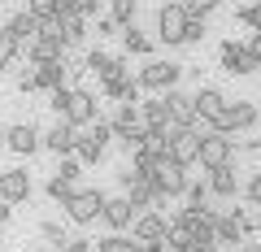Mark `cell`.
Returning <instances> with one entry per match:
<instances>
[{
	"mask_svg": "<svg viewBox=\"0 0 261 252\" xmlns=\"http://www.w3.org/2000/svg\"><path fill=\"white\" fill-rule=\"evenodd\" d=\"M187 74V66H178V61H166V57H148L144 61V70L135 74V83L144 87V92L152 96H166L170 87H178V78Z\"/></svg>",
	"mask_w": 261,
	"mask_h": 252,
	"instance_id": "cell-1",
	"label": "cell"
},
{
	"mask_svg": "<svg viewBox=\"0 0 261 252\" xmlns=\"http://www.w3.org/2000/svg\"><path fill=\"white\" fill-rule=\"evenodd\" d=\"M100 92L109 96V100H118V104H140V92H144V87L135 83V74H130V61H126V57H113L109 74L100 78Z\"/></svg>",
	"mask_w": 261,
	"mask_h": 252,
	"instance_id": "cell-2",
	"label": "cell"
},
{
	"mask_svg": "<svg viewBox=\"0 0 261 252\" xmlns=\"http://www.w3.org/2000/svg\"><path fill=\"white\" fill-rule=\"evenodd\" d=\"M61 209H65V222L92 226V222H100V213H105V191H100V187H79Z\"/></svg>",
	"mask_w": 261,
	"mask_h": 252,
	"instance_id": "cell-3",
	"label": "cell"
},
{
	"mask_svg": "<svg viewBox=\"0 0 261 252\" xmlns=\"http://www.w3.org/2000/svg\"><path fill=\"white\" fill-rule=\"evenodd\" d=\"M57 118H65L70 126H79V131H87L96 118H100V104H96V92H87V87H70L65 92V104Z\"/></svg>",
	"mask_w": 261,
	"mask_h": 252,
	"instance_id": "cell-4",
	"label": "cell"
},
{
	"mask_svg": "<svg viewBox=\"0 0 261 252\" xmlns=\"http://www.w3.org/2000/svg\"><path fill=\"white\" fill-rule=\"evenodd\" d=\"M27 61L31 66H48V61H65V44H61V26H57V18L53 22H44V31H39L35 39H31L27 48Z\"/></svg>",
	"mask_w": 261,
	"mask_h": 252,
	"instance_id": "cell-5",
	"label": "cell"
},
{
	"mask_svg": "<svg viewBox=\"0 0 261 252\" xmlns=\"http://www.w3.org/2000/svg\"><path fill=\"white\" fill-rule=\"evenodd\" d=\"M235 152H240V144H235V135H222V131H209L200 135V157H196V165L205 170H218V165H231Z\"/></svg>",
	"mask_w": 261,
	"mask_h": 252,
	"instance_id": "cell-6",
	"label": "cell"
},
{
	"mask_svg": "<svg viewBox=\"0 0 261 252\" xmlns=\"http://www.w3.org/2000/svg\"><path fill=\"white\" fill-rule=\"evenodd\" d=\"M183 26H187V5L183 0H166L157 9V44L183 48Z\"/></svg>",
	"mask_w": 261,
	"mask_h": 252,
	"instance_id": "cell-7",
	"label": "cell"
},
{
	"mask_svg": "<svg viewBox=\"0 0 261 252\" xmlns=\"http://www.w3.org/2000/svg\"><path fill=\"white\" fill-rule=\"evenodd\" d=\"M130 235L144 243V252H157L166 243V235H170V222H166L161 209H140V217L130 222Z\"/></svg>",
	"mask_w": 261,
	"mask_h": 252,
	"instance_id": "cell-8",
	"label": "cell"
},
{
	"mask_svg": "<svg viewBox=\"0 0 261 252\" xmlns=\"http://www.w3.org/2000/svg\"><path fill=\"white\" fill-rule=\"evenodd\" d=\"M257 122H261V109H257L252 100H231V104H226V113L214 122V131H222V135H240V131H252Z\"/></svg>",
	"mask_w": 261,
	"mask_h": 252,
	"instance_id": "cell-9",
	"label": "cell"
},
{
	"mask_svg": "<svg viewBox=\"0 0 261 252\" xmlns=\"http://www.w3.org/2000/svg\"><path fill=\"white\" fill-rule=\"evenodd\" d=\"M218 61H222V70H226V74H235V78H248V74H257V70H261V61L240 44V39H222Z\"/></svg>",
	"mask_w": 261,
	"mask_h": 252,
	"instance_id": "cell-10",
	"label": "cell"
},
{
	"mask_svg": "<svg viewBox=\"0 0 261 252\" xmlns=\"http://www.w3.org/2000/svg\"><path fill=\"white\" fill-rule=\"evenodd\" d=\"M5 148L18 152V157H35L44 148V131L35 122H13V126H5Z\"/></svg>",
	"mask_w": 261,
	"mask_h": 252,
	"instance_id": "cell-11",
	"label": "cell"
},
{
	"mask_svg": "<svg viewBox=\"0 0 261 252\" xmlns=\"http://www.w3.org/2000/svg\"><path fill=\"white\" fill-rule=\"evenodd\" d=\"M166 157L178 161V165H196V157H200V131H196V126H170Z\"/></svg>",
	"mask_w": 261,
	"mask_h": 252,
	"instance_id": "cell-12",
	"label": "cell"
},
{
	"mask_svg": "<svg viewBox=\"0 0 261 252\" xmlns=\"http://www.w3.org/2000/svg\"><path fill=\"white\" fill-rule=\"evenodd\" d=\"M152 183H157V191H161L166 200H178V196L187 191V165H178V161L161 157L157 170H152Z\"/></svg>",
	"mask_w": 261,
	"mask_h": 252,
	"instance_id": "cell-13",
	"label": "cell"
},
{
	"mask_svg": "<svg viewBox=\"0 0 261 252\" xmlns=\"http://www.w3.org/2000/svg\"><path fill=\"white\" fill-rule=\"evenodd\" d=\"M31 174L27 170H18V165H9V170H0V200L5 205H27L31 200Z\"/></svg>",
	"mask_w": 261,
	"mask_h": 252,
	"instance_id": "cell-14",
	"label": "cell"
},
{
	"mask_svg": "<svg viewBox=\"0 0 261 252\" xmlns=\"http://www.w3.org/2000/svg\"><path fill=\"white\" fill-rule=\"evenodd\" d=\"M209 191H214V200H235L244 191V183H240V170H235V161L231 165H218V170H209Z\"/></svg>",
	"mask_w": 261,
	"mask_h": 252,
	"instance_id": "cell-15",
	"label": "cell"
},
{
	"mask_svg": "<svg viewBox=\"0 0 261 252\" xmlns=\"http://www.w3.org/2000/svg\"><path fill=\"white\" fill-rule=\"evenodd\" d=\"M140 217V209L130 205L126 196H105V213H100V222L109 226V231H130V222Z\"/></svg>",
	"mask_w": 261,
	"mask_h": 252,
	"instance_id": "cell-16",
	"label": "cell"
},
{
	"mask_svg": "<svg viewBox=\"0 0 261 252\" xmlns=\"http://www.w3.org/2000/svg\"><path fill=\"white\" fill-rule=\"evenodd\" d=\"M74 144H79V126H70L65 118H57L53 126L44 131V148L57 152V157H70V152H74Z\"/></svg>",
	"mask_w": 261,
	"mask_h": 252,
	"instance_id": "cell-17",
	"label": "cell"
},
{
	"mask_svg": "<svg viewBox=\"0 0 261 252\" xmlns=\"http://www.w3.org/2000/svg\"><path fill=\"white\" fill-rule=\"evenodd\" d=\"M0 31H5V35H13V39L22 44V48H27L31 39H35L39 31H44V22H39V18H35L31 9H18L13 18H5V22H0Z\"/></svg>",
	"mask_w": 261,
	"mask_h": 252,
	"instance_id": "cell-18",
	"label": "cell"
},
{
	"mask_svg": "<svg viewBox=\"0 0 261 252\" xmlns=\"http://www.w3.org/2000/svg\"><path fill=\"white\" fill-rule=\"evenodd\" d=\"M192 100H196V118H209V122H218V118L226 113V104H231L218 87H196Z\"/></svg>",
	"mask_w": 261,
	"mask_h": 252,
	"instance_id": "cell-19",
	"label": "cell"
},
{
	"mask_svg": "<svg viewBox=\"0 0 261 252\" xmlns=\"http://www.w3.org/2000/svg\"><path fill=\"white\" fill-rule=\"evenodd\" d=\"M166 104H170V122H174V126H192V122H196V100H192V92L170 87V92H166Z\"/></svg>",
	"mask_w": 261,
	"mask_h": 252,
	"instance_id": "cell-20",
	"label": "cell"
},
{
	"mask_svg": "<svg viewBox=\"0 0 261 252\" xmlns=\"http://www.w3.org/2000/svg\"><path fill=\"white\" fill-rule=\"evenodd\" d=\"M118 39H122V48H126L130 57H152V48H157V35L140 31L135 22H130V26H122V31H118Z\"/></svg>",
	"mask_w": 261,
	"mask_h": 252,
	"instance_id": "cell-21",
	"label": "cell"
},
{
	"mask_svg": "<svg viewBox=\"0 0 261 252\" xmlns=\"http://www.w3.org/2000/svg\"><path fill=\"white\" fill-rule=\"evenodd\" d=\"M57 26H61V44H65V48H79V44L87 39V18H83L79 9H74V13H61Z\"/></svg>",
	"mask_w": 261,
	"mask_h": 252,
	"instance_id": "cell-22",
	"label": "cell"
},
{
	"mask_svg": "<svg viewBox=\"0 0 261 252\" xmlns=\"http://www.w3.org/2000/svg\"><path fill=\"white\" fill-rule=\"evenodd\" d=\"M140 118H144V126H174V122H170L166 96H148V100H140Z\"/></svg>",
	"mask_w": 261,
	"mask_h": 252,
	"instance_id": "cell-23",
	"label": "cell"
},
{
	"mask_svg": "<svg viewBox=\"0 0 261 252\" xmlns=\"http://www.w3.org/2000/svg\"><path fill=\"white\" fill-rule=\"evenodd\" d=\"M70 66L65 61H48V66H35V78H39V92H57V87H70L65 83Z\"/></svg>",
	"mask_w": 261,
	"mask_h": 252,
	"instance_id": "cell-24",
	"label": "cell"
},
{
	"mask_svg": "<svg viewBox=\"0 0 261 252\" xmlns=\"http://www.w3.org/2000/svg\"><path fill=\"white\" fill-rule=\"evenodd\" d=\"M96 252H144V243L135 235H122V231H109L105 239H96Z\"/></svg>",
	"mask_w": 261,
	"mask_h": 252,
	"instance_id": "cell-25",
	"label": "cell"
},
{
	"mask_svg": "<svg viewBox=\"0 0 261 252\" xmlns=\"http://www.w3.org/2000/svg\"><path fill=\"white\" fill-rule=\"evenodd\" d=\"M74 157L83 161V165H100L105 161V148L92 139V131H79V144H74Z\"/></svg>",
	"mask_w": 261,
	"mask_h": 252,
	"instance_id": "cell-26",
	"label": "cell"
},
{
	"mask_svg": "<svg viewBox=\"0 0 261 252\" xmlns=\"http://www.w3.org/2000/svg\"><path fill=\"white\" fill-rule=\"evenodd\" d=\"M183 200L192 209H205L209 200H214V191H209V178H187V191H183Z\"/></svg>",
	"mask_w": 261,
	"mask_h": 252,
	"instance_id": "cell-27",
	"label": "cell"
},
{
	"mask_svg": "<svg viewBox=\"0 0 261 252\" xmlns=\"http://www.w3.org/2000/svg\"><path fill=\"white\" fill-rule=\"evenodd\" d=\"M109 66H113V52H105V48H92V52L83 57V74L105 78V74H109Z\"/></svg>",
	"mask_w": 261,
	"mask_h": 252,
	"instance_id": "cell-28",
	"label": "cell"
},
{
	"mask_svg": "<svg viewBox=\"0 0 261 252\" xmlns=\"http://www.w3.org/2000/svg\"><path fill=\"white\" fill-rule=\"evenodd\" d=\"M44 191H48V200H53V205H65V200H70V196L79 191V183H70V178L53 174V178H48V187H44Z\"/></svg>",
	"mask_w": 261,
	"mask_h": 252,
	"instance_id": "cell-29",
	"label": "cell"
},
{
	"mask_svg": "<svg viewBox=\"0 0 261 252\" xmlns=\"http://www.w3.org/2000/svg\"><path fill=\"white\" fill-rule=\"evenodd\" d=\"M161 157H166V152H152L148 144H144V148H135V152H130V170H135V174H152Z\"/></svg>",
	"mask_w": 261,
	"mask_h": 252,
	"instance_id": "cell-30",
	"label": "cell"
},
{
	"mask_svg": "<svg viewBox=\"0 0 261 252\" xmlns=\"http://www.w3.org/2000/svg\"><path fill=\"white\" fill-rule=\"evenodd\" d=\"M135 13H140V0H109V18L118 22V26H130Z\"/></svg>",
	"mask_w": 261,
	"mask_h": 252,
	"instance_id": "cell-31",
	"label": "cell"
},
{
	"mask_svg": "<svg viewBox=\"0 0 261 252\" xmlns=\"http://www.w3.org/2000/svg\"><path fill=\"white\" fill-rule=\"evenodd\" d=\"M18 57H22V44H18L13 35H5V31H0V74H5Z\"/></svg>",
	"mask_w": 261,
	"mask_h": 252,
	"instance_id": "cell-32",
	"label": "cell"
},
{
	"mask_svg": "<svg viewBox=\"0 0 261 252\" xmlns=\"http://www.w3.org/2000/svg\"><path fill=\"white\" fill-rule=\"evenodd\" d=\"M235 217H240L244 235H261V205H244V209H235Z\"/></svg>",
	"mask_w": 261,
	"mask_h": 252,
	"instance_id": "cell-33",
	"label": "cell"
},
{
	"mask_svg": "<svg viewBox=\"0 0 261 252\" xmlns=\"http://www.w3.org/2000/svg\"><path fill=\"white\" fill-rule=\"evenodd\" d=\"M235 22H244L248 31H261V0H248V5H240V9H235Z\"/></svg>",
	"mask_w": 261,
	"mask_h": 252,
	"instance_id": "cell-34",
	"label": "cell"
},
{
	"mask_svg": "<svg viewBox=\"0 0 261 252\" xmlns=\"http://www.w3.org/2000/svg\"><path fill=\"white\" fill-rule=\"evenodd\" d=\"M27 9L35 13L39 22H53L57 13H61V0H27Z\"/></svg>",
	"mask_w": 261,
	"mask_h": 252,
	"instance_id": "cell-35",
	"label": "cell"
},
{
	"mask_svg": "<svg viewBox=\"0 0 261 252\" xmlns=\"http://www.w3.org/2000/svg\"><path fill=\"white\" fill-rule=\"evenodd\" d=\"M205 35H209L205 18H196V13H187V26H183V44H200Z\"/></svg>",
	"mask_w": 261,
	"mask_h": 252,
	"instance_id": "cell-36",
	"label": "cell"
},
{
	"mask_svg": "<svg viewBox=\"0 0 261 252\" xmlns=\"http://www.w3.org/2000/svg\"><path fill=\"white\" fill-rule=\"evenodd\" d=\"M57 174L61 178H70V183H79V174H83V161L70 152V157H57Z\"/></svg>",
	"mask_w": 261,
	"mask_h": 252,
	"instance_id": "cell-37",
	"label": "cell"
},
{
	"mask_svg": "<svg viewBox=\"0 0 261 252\" xmlns=\"http://www.w3.org/2000/svg\"><path fill=\"white\" fill-rule=\"evenodd\" d=\"M39 235H44V239H48V243H57V248H61V243H65V239H70V231H65V226H61V222H39Z\"/></svg>",
	"mask_w": 261,
	"mask_h": 252,
	"instance_id": "cell-38",
	"label": "cell"
},
{
	"mask_svg": "<svg viewBox=\"0 0 261 252\" xmlns=\"http://www.w3.org/2000/svg\"><path fill=\"white\" fill-rule=\"evenodd\" d=\"M13 87H18V96H31V92H39V78H35V66H31L27 74H18V78H13Z\"/></svg>",
	"mask_w": 261,
	"mask_h": 252,
	"instance_id": "cell-39",
	"label": "cell"
},
{
	"mask_svg": "<svg viewBox=\"0 0 261 252\" xmlns=\"http://www.w3.org/2000/svg\"><path fill=\"white\" fill-rule=\"evenodd\" d=\"M61 248H65V252H96V239H87V235H70Z\"/></svg>",
	"mask_w": 261,
	"mask_h": 252,
	"instance_id": "cell-40",
	"label": "cell"
},
{
	"mask_svg": "<svg viewBox=\"0 0 261 252\" xmlns=\"http://www.w3.org/2000/svg\"><path fill=\"white\" fill-rule=\"evenodd\" d=\"M244 205H261V174H252L244 183Z\"/></svg>",
	"mask_w": 261,
	"mask_h": 252,
	"instance_id": "cell-41",
	"label": "cell"
},
{
	"mask_svg": "<svg viewBox=\"0 0 261 252\" xmlns=\"http://www.w3.org/2000/svg\"><path fill=\"white\" fill-rule=\"evenodd\" d=\"M218 5H222V0H187V13H196V18H209Z\"/></svg>",
	"mask_w": 261,
	"mask_h": 252,
	"instance_id": "cell-42",
	"label": "cell"
},
{
	"mask_svg": "<svg viewBox=\"0 0 261 252\" xmlns=\"http://www.w3.org/2000/svg\"><path fill=\"white\" fill-rule=\"evenodd\" d=\"M118 31H122V26L109 18V13H105V18H96V39H109V35H118Z\"/></svg>",
	"mask_w": 261,
	"mask_h": 252,
	"instance_id": "cell-43",
	"label": "cell"
},
{
	"mask_svg": "<svg viewBox=\"0 0 261 252\" xmlns=\"http://www.w3.org/2000/svg\"><path fill=\"white\" fill-rule=\"evenodd\" d=\"M79 13H83V18L92 22L96 13H100V0H79Z\"/></svg>",
	"mask_w": 261,
	"mask_h": 252,
	"instance_id": "cell-44",
	"label": "cell"
},
{
	"mask_svg": "<svg viewBox=\"0 0 261 252\" xmlns=\"http://www.w3.org/2000/svg\"><path fill=\"white\" fill-rule=\"evenodd\" d=\"M244 48H248V52H252V57L261 61V31H252V35H248V44H244Z\"/></svg>",
	"mask_w": 261,
	"mask_h": 252,
	"instance_id": "cell-45",
	"label": "cell"
},
{
	"mask_svg": "<svg viewBox=\"0 0 261 252\" xmlns=\"http://www.w3.org/2000/svg\"><path fill=\"white\" fill-rule=\"evenodd\" d=\"M9 217H13V205H5V200H0V226H9Z\"/></svg>",
	"mask_w": 261,
	"mask_h": 252,
	"instance_id": "cell-46",
	"label": "cell"
},
{
	"mask_svg": "<svg viewBox=\"0 0 261 252\" xmlns=\"http://www.w3.org/2000/svg\"><path fill=\"white\" fill-rule=\"evenodd\" d=\"M157 252H187V248H178V243H170V239H166V243H161Z\"/></svg>",
	"mask_w": 261,
	"mask_h": 252,
	"instance_id": "cell-47",
	"label": "cell"
},
{
	"mask_svg": "<svg viewBox=\"0 0 261 252\" xmlns=\"http://www.w3.org/2000/svg\"><path fill=\"white\" fill-rule=\"evenodd\" d=\"M187 252H218V248H187Z\"/></svg>",
	"mask_w": 261,
	"mask_h": 252,
	"instance_id": "cell-48",
	"label": "cell"
},
{
	"mask_svg": "<svg viewBox=\"0 0 261 252\" xmlns=\"http://www.w3.org/2000/svg\"><path fill=\"white\" fill-rule=\"evenodd\" d=\"M0 148H5V126H0Z\"/></svg>",
	"mask_w": 261,
	"mask_h": 252,
	"instance_id": "cell-49",
	"label": "cell"
},
{
	"mask_svg": "<svg viewBox=\"0 0 261 252\" xmlns=\"http://www.w3.org/2000/svg\"><path fill=\"white\" fill-rule=\"evenodd\" d=\"M48 252H65V248H48Z\"/></svg>",
	"mask_w": 261,
	"mask_h": 252,
	"instance_id": "cell-50",
	"label": "cell"
},
{
	"mask_svg": "<svg viewBox=\"0 0 261 252\" xmlns=\"http://www.w3.org/2000/svg\"><path fill=\"white\" fill-rule=\"evenodd\" d=\"M240 252H257V248H240Z\"/></svg>",
	"mask_w": 261,
	"mask_h": 252,
	"instance_id": "cell-51",
	"label": "cell"
},
{
	"mask_svg": "<svg viewBox=\"0 0 261 252\" xmlns=\"http://www.w3.org/2000/svg\"><path fill=\"white\" fill-rule=\"evenodd\" d=\"M257 252H261V243H257Z\"/></svg>",
	"mask_w": 261,
	"mask_h": 252,
	"instance_id": "cell-52",
	"label": "cell"
}]
</instances>
